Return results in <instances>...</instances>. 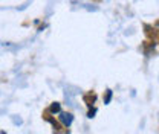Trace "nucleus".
<instances>
[{
	"label": "nucleus",
	"mask_w": 159,
	"mask_h": 134,
	"mask_svg": "<svg viewBox=\"0 0 159 134\" xmlns=\"http://www.w3.org/2000/svg\"><path fill=\"white\" fill-rule=\"evenodd\" d=\"M60 120L66 125V127H69L70 123H72V120H74V117H72V115H69V113H61V116H60Z\"/></svg>",
	"instance_id": "nucleus-1"
},
{
	"label": "nucleus",
	"mask_w": 159,
	"mask_h": 134,
	"mask_svg": "<svg viewBox=\"0 0 159 134\" xmlns=\"http://www.w3.org/2000/svg\"><path fill=\"white\" fill-rule=\"evenodd\" d=\"M60 110H61V107H60L58 102H54V104L51 105V111H52V113H58Z\"/></svg>",
	"instance_id": "nucleus-2"
}]
</instances>
